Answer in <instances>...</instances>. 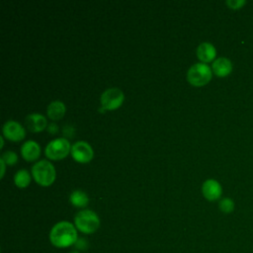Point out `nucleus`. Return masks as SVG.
<instances>
[{"instance_id":"10","label":"nucleus","mask_w":253,"mask_h":253,"mask_svg":"<svg viewBox=\"0 0 253 253\" xmlns=\"http://www.w3.org/2000/svg\"><path fill=\"white\" fill-rule=\"evenodd\" d=\"M25 124L30 131L38 132V131L43 130L46 127L47 121H46L45 117L42 116V114L33 113L26 117Z\"/></svg>"},{"instance_id":"22","label":"nucleus","mask_w":253,"mask_h":253,"mask_svg":"<svg viewBox=\"0 0 253 253\" xmlns=\"http://www.w3.org/2000/svg\"><path fill=\"white\" fill-rule=\"evenodd\" d=\"M0 141H1V144H0V147L2 148L3 147V144H4V140H3V136L0 137Z\"/></svg>"},{"instance_id":"3","label":"nucleus","mask_w":253,"mask_h":253,"mask_svg":"<svg viewBox=\"0 0 253 253\" xmlns=\"http://www.w3.org/2000/svg\"><path fill=\"white\" fill-rule=\"evenodd\" d=\"M32 175L35 181L42 186H49L55 180V168L47 160H40L32 167Z\"/></svg>"},{"instance_id":"15","label":"nucleus","mask_w":253,"mask_h":253,"mask_svg":"<svg viewBox=\"0 0 253 253\" xmlns=\"http://www.w3.org/2000/svg\"><path fill=\"white\" fill-rule=\"evenodd\" d=\"M69 202L76 208H85L89 203V198L82 190H74L69 196Z\"/></svg>"},{"instance_id":"20","label":"nucleus","mask_w":253,"mask_h":253,"mask_svg":"<svg viewBox=\"0 0 253 253\" xmlns=\"http://www.w3.org/2000/svg\"><path fill=\"white\" fill-rule=\"evenodd\" d=\"M57 129H58V127H57V125H55V124H49L47 126V130L50 133H55L57 131Z\"/></svg>"},{"instance_id":"13","label":"nucleus","mask_w":253,"mask_h":253,"mask_svg":"<svg viewBox=\"0 0 253 253\" xmlns=\"http://www.w3.org/2000/svg\"><path fill=\"white\" fill-rule=\"evenodd\" d=\"M215 55H216V49L214 45L211 42H202L197 47V56L204 63L214 60Z\"/></svg>"},{"instance_id":"16","label":"nucleus","mask_w":253,"mask_h":253,"mask_svg":"<svg viewBox=\"0 0 253 253\" xmlns=\"http://www.w3.org/2000/svg\"><path fill=\"white\" fill-rule=\"evenodd\" d=\"M14 182L15 185L19 188L27 187L31 182V174L26 169H20L14 175Z\"/></svg>"},{"instance_id":"8","label":"nucleus","mask_w":253,"mask_h":253,"mask_svg":"<svg viewBox=\"0 0 253 253\" xmlns=\"http://www.w3.org/2000/svg\"><path fill=\"white\" fill-rule=\"evenodd\" d=\"M3 131V135L13 141H19L22 140L25 136H26V131L24 126L13 120L7 121L2 128Z\"/></svg>"},{"instance_id":"5","label":"nucleus","mask_w":253,"mask_h":253,"mask_svg":"<svg viewBox=\"0 0 253 253\" xmlns=\"http://www.w3.org/2000/svg\"><path fill=\"white\" fill-rule=\"evenodd\" d=\"M71 151L70 142L65 137H56L50 140L45 146L44 153L52 160L63 159Z\"/></svg>"},{"instance_id":"14","label":"nucleus","mask_w":253,"mask_h":253,"mask_svg":"<svg viewBox=\"0 0 253 253\" xmlns=\"http://www.w3.org/2000/svg\"><path fill=\"white\" fill-rule=\"evenodd\" d=\"M65 110L66 108L63 102L59 100H54L47 105L46 114H47V117L53 121L60 120L64 116Z\"/></svg>"},{"instance_id":"11","label":"nucleus","mask_w":253,"mask_h":253,"mask_svg":"<svg viewBox=\"0 0 253 253\" xmlns=\"http://www.w3.org/2000/svg\"><path fill=\"white\" fill-rule=\"evenodd\" d=\"M212 72L218 77H225L232 71V62L226 57H217L211 64Z\"/></svg>"},{"instance_id":"4","label":"nucleus","mask_w":253,"mask_h":253,"mask_svg":"<svg viewBox=\"0 0 253 253\" xmlns=\"http://www.w3.org/2000/svg\"><path fill=\"white\" fill-rule=\"evenodd\" d=\"M212 76L211 68L204 62L193 64L187 71V80L194 86H204L209 83Z\"/></svg>"},{"instance_id":"2","label":"nucleus","mask_w":253,"mask_h":253,"mask_svg":"<svg viewBox=\"0 0 253 253\" xmlns=\"http://www.w3.org/2000/svg\"><path fill=\"white\" fill-rule=\"evenodd\" d=\"M75 227L84 234L95 232L100 226V218L98 214L91 210H82L74 216Z\"/></svg>"},{"instance_id":"17","label":"nucleus","mask_w":253,"mask_h":253,"mask_svg":"<svg viewBox=\"0 0 253 253\" xmlns=\"http://www.w3.org/2000/svg\"><path fill=\"white\" fill-rule=\"evenodd\" d=\"M235 204L230 198H223L218 203V208L223 213H230L234 211Z\"/></svg>"},{"instance_id":"1","label":"nucleus","mask_w":253,"mask_h":253,"mask_svg":"<svg viewBox=\"0 0 253 253\" xmlns=\"http://www.w3.org/2000/svg\"><path fill=\"white\" fill-rule=\"evenodd\" d=\"M49 240L57 248H67L77 242V228L69 221H59L50 229Z\"/></svg>"},{"instance_id":"7","label":"nucleus","mask_w":253,"mask_h":253,"mask_svg":"<svg viewBox=\"0 0 253 253\" xmlns=\"http://www.w3.org/2000/svg\"><path fill=\"white\" fill-rule=\"evenodd\" d=\"M93 154L94 152L91 145L84 140L76 141L71 145V155L77 162H89L93 158Z\"/></svg>"},{"instance_id":"9","label":"nucleus","mask_w":253,"mask_h":253,"mask_svg":"<svg viewBox=\"0 0 253 253\" xmlns=\"http://www.w3.org/2000/svg\"><path fill=\"white\" fill-rule=\"evenodd\" d=\"M202 193L208 201L213 202L221 197L222 188L216 180L208 179L202 185Z\"/></svg>"},{"instance_id":"21","label":"nucleus","mask_w":253,"mask_h":253,"mask_svg":"<svg viewBox=\"0 0 253 253\" xmlns=\"http://www.w3.org/2000/svg\"><path fill=\"white\" fill-rule=\"evenodd\" d=\"M0 164H1V178L4 176V173H5V166H6V163L0 158Z\"/></svg>"},{"instance_id":"23","label":"nucleus","mask_w":253,"mask_h":253,"mask_svg":"<svg viewBox=\"0 0 253 253\" xmlns=\"http://www.w3.org/2000/svg\"><path fill=\"white\" fill-rule=\"evenodd\" d=\"M71 253H79V252H77V251H73V252H71Z\"/></svg>"},{"instance_id":"19","label":"nucleus","mask_w":253,"mask_h":253,"mask_svg":"<svg viewBox=\"0 0 253 253\" xmlns=\"http://www.w3.org/2000/svg\"><path fill=\"white\" fill-rule=\"evenodd\" d=\"M225 3L230 9L236 10V9L242 8L246 4V1L245 0H227Z\"/></svg>"},{"instance_id":"12","label":"nucleus","mask_w":253,"mask_h":253,"mask_svg":"<svg viewBox=\"0 0 253 253\" xmlns=\"http://www.w3.org/2000/svg\"><path fill=\"white\" fill-rule=\"evenodd\" d=\"M21 154L27 161H35L41 154V146L35 140H27L21 146Z\"/></svg>"},{"instance_id":"18","label":"nucleus","mask_w":253,"mask_h":253,"mask_svg":"<svg viewBox=\"0 0 253 253\" xmlns=\"http://www.w3.org/2000/svg\"><path fill=\"white\" fill-rule=\"evenodd\" d=\"M1 159L6 163V165H14L18 161V156L16 152L12 150H6L2 153Z\"/></svg>"},{"instance_id":"6","label":"nucleus","mask_w":253,"mask_h":253,"mask_svg":"<svg viewBox=\"0 0 253 253\" xmlns=\"http://www.w3.org/2000/svg\"><path fill=\"white\" fill-rule=\"evenodd\" d=\"M124 100L125 95L121 89L117 87L108 88L101 94L100 102L102 108H100L99 111L104 112L105 110H116L123 104Z\"/></svg>"}]
</instances>
